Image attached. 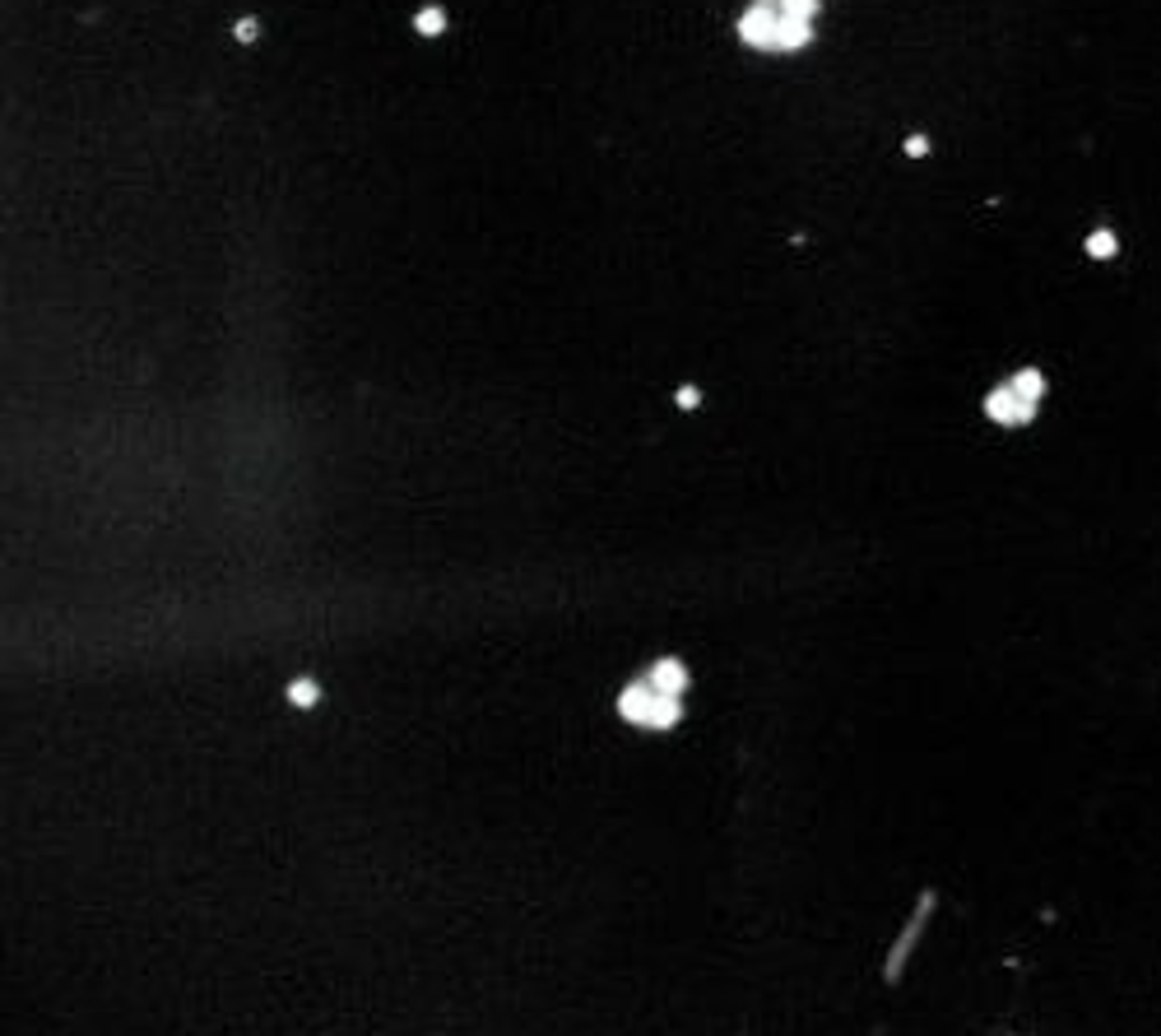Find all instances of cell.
<instances>
[{
	"label": "cell",
	"instance_id": "6da1fadb",
	"mask_svg": "<svg viewBox=\"0 0 1161 1036\" xmlns=\"http://www.w3.org/2000/svg\"><path fill=\"white\" fill-rule=\"evenodd\" d=\"M739 33L748 47H762V52H794L808 42V24L785 14L780 0H758L744 19H739Z\"/></svg>",
	"mask_w": 1161,
	"mask_h": 1036
},
{
	"label": "cell",
	"instance_id": "7a4b0ae2",
	"mask_svg": "<svg viewBox=\"0 0 1161 1036\" xmlns=\"http://www.w3.org/2000/svg\"><path fill=\"white\" fill-rule=\"evenodd\" d=\"M619 716L632 720V725H646V730H669V725H679L683 707H679V698H669L651 679H641V683H627L622 688Z\"/></svg>",
	"mask_w": 1161,
	"mask_h": 1036
},
{
	"label": "cell",
	"instance_id": "3957f363",
	"mask_svg": "<svg viewBox=\"0 0 1161 1036\" xmlns=\"http://www.w3.org/2000/svg\"><path fill=\"white\" fill-rule=\"evenodd\" d=\"M929 911H934V892H920V906H916V916L906 920V930H902L897 949L887 953V981H897V976H902V962H906V953L916 949V939H920V930H925Z\"/></svg>",
	"mask_w": 1161,
	"mask_h": 1036
},
{
	"label": "cell",
	"instance_id": "277c9868",
	"mask_svg": "<svg viewBox=\"0 0 1161 1036\" xmlns=\"http://www.w3.org/2000/svg\"><path fill=\"white\" fill-rule=\"evenodd\" d=\"M985 414H990L995 423H1008V428H1012V423H1031V418H1036V404L1022 400L1012 386H999V391L985 396Z\"/></svg>",
	"mask_w": 1161,
	"mask_h": 1036
},
{
	"label": "cell",
	"instance_id": "5b68a950",
	"mask_svg": "<svg viewBox=\"0 0 1161 1036\" xmlns=\"http://www.w3.org/2000/svg\"><path fill=\"white\" fill-rule=\"evenodd\" d=\"M651 683H655L660 693H669V698H683V688H688V669H683V660H674V655L655 660V665H651Z\"/></svg>",
	"mask_w": 1161,
	"mask_h": 1036
},
{
	"label": "cell",
	"instance_id": "8992f818",
	"mask_svg": "<svg viewBox=\"0 0 1161 1036\" xmlns=\"http://www.w3.org/2000/svg\"><path fill=\"white\" fill-rule=\"evenodd\" d=\"M1008 386H1012L1022 400H1031V404H1036V400H1041V391H1045V382H1041V372H1036V368H1022Z\"/></svg>",
	"mask_w": 1161,
	"mask_h": 1036
},
{
	"label": "cell",
	"instance_id": "52a82bcc",
	"mask_svg": "<svg viewBox=\"0 0 1161 1036\" xmlns=\"http://www.w3.org/2000/svg\"><path fill=\"white\" fill-rule=\"evenodd\" d=\"M289 698H293V707H316L321 688H316L311 679H293V683H289Z\"/></svg>",
	"mask_w": 1161,
	"mask_h": 1036
},
{
	"label": "cell",
	"instance_id": "ba28073f",
	"mask_svg": "<svg viewBox=\"0 0 1161 1036\" xmlns=\"http://www.w3.org/2000/svg\"><path fill=\"white\" fill-rule=\"evenodd\" d=\"M414 28L432 38V33H442V28H447V14H442L437 5H432V9H418V19H414Z\"/></svg>",
	"mask_w": 1161,
	"mask_h": 1036
},
{
	"label": "cell",
	"instance_id": "9c48e42d",
	"mask_svg": "<svg viewBox=\"0 0 1161 1036\" xmlns=\"http://www.w3.org/2000/svg\"><path fill=\"white\" fill-rule=\"evenodd\" d=\"M1087 251H1091V256H1101V260H1106V256H1115V233H1110V228L1091 233V238H1087Z\"/></svg>",
	"mask_w": 1161,
	"mask_h": 1036
},
{
	"label": "cell",
	"instance_id": "30bf717a",
	"mask_svg": "<svg viewBox=\"0 0 1161 1036\" xmlns=\"http://www.w3.org/2000/svg\"><path fill=\"white\" fill-rule=\"evenodd\" d=\"M780 9H785V14H794V19H804V24H808V19H813V14H818V0H780Z\"/></svg>",
	"mask_w": 1161,
	"mask_h": 1036
},
{
	"label": "cell",
	"instance_id": "8fae6325",
	"mask_svg": "<svg viewBox=\"0 0 1161 1036\" xmlns=\"http://www.w3.org/2000/svg\"><path fill=\"white\" fill-rule=\"evenodd\" d=\"M906 154H911V159H920V154H929V140H925V135H916V140H906Z\"/></svg>",
	"mask_w": 1161,
	"mask_h": 1036
},
{
	"label": "cell",
	"instance_id": "7c38bea8",
	"mask_svg": "<svg viewBox=\"0 0 1161 1036\" xmlns=\"http://www.w3.org/2000/svg\"><path fill=\"white\" fill-rule=\"evenodd\" d=\"M237 38L251 42V38H256V19H242V24H237Z\"/></svg>",
	"mask_w": 1161,
	"mask_h": 1036
},
{
	"label": "cell",
	"instance_id": "4fadbf2b",
	"mask_svg": "<svg viewBox=\"0 0 1161 1036\" xmlns=\"http://www.w3.org/2000/svg\"><path fill=\"white\" fill-rule=\"evenodd\" d=\"M697 400H701V396H697L693 386H683V391H679V404H683V409H697Z\"/></svg>",
	"mask_w": 1161,
	"mask_h": 1036
}]
</instances>
